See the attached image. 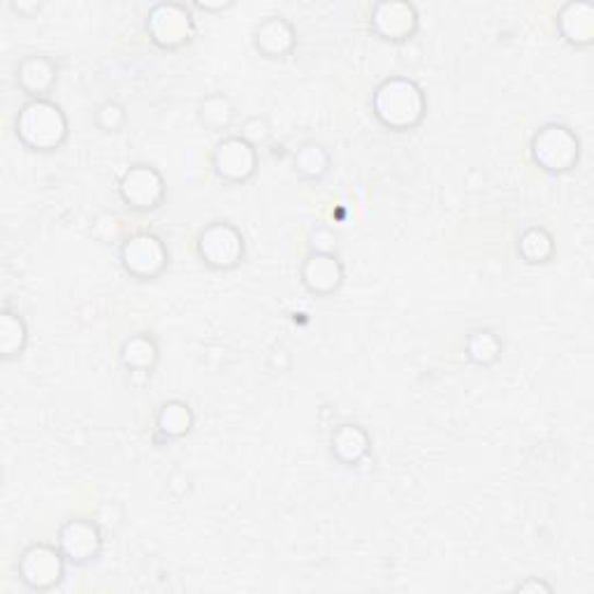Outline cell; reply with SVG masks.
<instances>
[{
	"instance_id": "obj_1",
	"label": "cell",
	"mask_w": 594,
	"mask_h": 594,
	"mask_svg": "<svg viewBox=\"0 0 594 594\" xmlns=\"http://www.w3.org/2000/svg\"><path fill=\"white\" fill-rule=\"evenodd\" d=\"M372 112L384 128L407 133L419 128L427 114V98L411 77L392 75L374 89Z\"/></svg>"
},
{
	"instance_id": "obj_2",
	"label": "cell",
	"mask_w": 594,
	"mask_h": 594,
	"mask_svg": "<svg viewBox=\"0 0 594 594\" xmlns=\"http://www.w3.org/2000/svg\"><path fill=\"white\" fill-rule=\"evenodd\" d=\"M14 130L19 142L31 151H56L68 140L70 124L61 105L49 98L26 101L16 114Z\"/></svg>"
},
{
	"instance_id": "obj_3",
	"label": "cell",
	"mask_w": 594,
	"mask_h": 594,
	"mask_svg": "<svg viewBox=\"0 0 594 594\" xmlns=\"http://www.w3.org/2000/svg\"><path fill=\"white\" fill-rule=\"evenodd\" d=\"M532 161L548 174H567L581 161V140L564 124H546L532 137Z\"/></svg>"
},
{
	"instance_id": "obj_4",
	"label": "cell",
	"mask_w": 594,
	"mask_h": 594,
	"mask_svg": "<svg viewBox=\"0 0 594 594\" xmlns=\"http://www.w3.org/2000/svg\"><path fill=\"white\" fill-rule=\"evenodd\" d=\"M197 259H201L209 270L228 272L240 267L247 255V242L242 230L230 221H212L195 240Z\"/></svg>"
},
{
	"instance_id": "obj_5",
	"label": "cell",
	"mask_w": 594,
	"mask_h": 594,
	"mask_svg": "<svg viewBox=\"0 0 594 594\" xmlns=\"http://www.w3.org/2000/svg\"><path fill=\"white\" fill-rule=\"evenodd\" d=\"M145 31L156 47L176 52L193 43L195 19L184 3H156L147 12Z\"/></svg>"
},
{
	"instance_id": "obj_6",
	"label": "cell",
	"mask_w": 594,
	"mask_h": 594,
	"mask_svg": "<svg viewBox=\"0 0 594 594\" xmlns=\"http://www.w3.org/2000/svg\"><path fill=\"white\" fill-rule=\"evenodd\" d=\"M118 261L133 279L153 282L168 270L170 251L158 235L135 232L118 247Z\"/></svg>"
},
{
	"instance_id": "obj_7",
	"label": "cell",
	"mask_w": 594,
	"mask_h": 594,
	"mask_svg": "<svg viewBox=\"0 0 594 594\" xmlns=\"http://www.w3.org/2000/svg\"><path fill=\"white\" fill-rule=\"evenodd\" d=\"M66 567L68 562L58 546L31 544L19 556L16 573L31 592H49L66 579Z\"/></svg>"
},
{
	"instance_id": "obj_8",
	"label": "cell",
	"mask_w": 594,
	"mask_h": 594,
	"mask_svg": "<svg viewBox=\"0 0 594 594\" xmlns=\"http://www.w3.org/2000/svg\"><path fill=\"white\" fill-rule=\"evenodd\" d=\"M56 546L61 548L70 567H87L101 558L105 546L103 527L91 518H70L58 527Z\"/></svg>"
},
{
	"instance_id": "obj_9",
	"label": "cell",
	"mask_w": 594,
	"mask_h": 594,
	"mask_svg": "<svg viewBox=\"0 0 594 594\" xmlns=\"http://www.w3.org/2000/svg\"><path fill=\"white\" fill-rule=\"evenodd\" d=\"M168 193L165 176L149 163L130 165L118 180V195L135 212H153L163 205Z\"/></svg>"
},
{
	"instance_id": "obj_10",
	"label": "cell",
	"mask_w": 594,
	"mask_h": 594,
	"mask_svg": "<svg viewBox=\"0 0 594 594\" xmlns=\"http://www.w3.org/2000/svg\"><path fill=\"white\" fill-rule=\"evenodd\" d=\"M212 168L228 184H247L259 172V149L240 135H226L212 151Z\"/></svg>"
},
{
	"instance_id": "obj_11",
	"label": "cell",
	"mask_w": 594,
	"mask_h": 594,
	"mask_svg": "<svg viewBox=\"0 0 594 594\" xmlns=\"http://www.w3.org/2000/svg\"><path fill=\"white\" fill-rule=\"evenodd\" d=\"M419 10L411 3H402V0H381L369 14L374 35H379L386 43H407L419 31Z\"/></svg>"
},
{
	"instance_id": "obj_12",
	"label": "cell",
	"mask_w": 594,
	"mask_h": 594,
	"mask_svg": "<svg viewBox=\"0 0 594 594\" xmlns=\"http://www.w3.org/2000/svg\"><path fill=\"white\" fill-rule=\"evenodd\" d=\"M344 263L336 253H316L309 251L307 259L300 267V282L302 286L319 297L334 295L344 286Z\"/></svg>"
},
{
	"instance_id": "obj_13",
	"label": "cell",
	"mask_w": 594,
	"mask_h": 594,
	"mask_svg": "<svg viewBox=\"0 0 594 594\" xmlns=\"http://www.w3.org/2000/svg\"><path fill=\"white\" fill-rule=\"evenodd\" d=\"M253 47L261 56L279 61V58H288L295 52L297 31L284 16H265L253 28Z\"/></svg>"
},
{
	"instance_id": "obj_14",
	"label": "cell",
	"mask_w": 594,
	"mask_h": 594,
	"mask_svg": "<svg viewBox=\"0 0 594 594\" xmlns=\"http://www.w3.org/2000/svg\"><path fill=\"white\" fill-rule=\"evenodd\" d=\"M58 82V66L49 56H26L16 66V84L22 89L28 101H39L47 98Z\"/></svg>"
},
{
	"instance_id": "obj_15",
	"label": "cell",
	"mask_w": 594,
	"mask_h": 594,
	"mask_svg": "<svg viewBox=\"0 0 594 594\" xmlns=\"http://www.w3.org/2000/svg\"><path fill=\"white\" fill-rule=\"evenodd\" d=\"M558 31L571 47L585 49L594 43V5L585 0H571L558 12Z\"/></svg>"
},
{
	"instance_id": "obj_16",
	"label": "cell",
	"mask_w": 594,
	"mask_h": 594,
	"mask_svg": "<svg viewBox=\"0 0 594 594\" xmlns=\"http://www.w3.org/2000/svg\"><path fill=\"white\" fill-rule=\"evenodd\" d=\"M369 450H372V437H369V432L358 423H342V425H336L330 434V453L340 465H346V467L361 465L369 455Z\"/></svg>"
},
{
	"instance_id": "obj_17",
	"label": "cell",
	"mask_w": 594,
	"mask_h": 594,
	"mask_svg": "<svg viewBox=\"0 0 594 594\" xmlns=\"http://www.w3.org/2000/svg\"><path fill=\"white\" fill-rule=\"evenodd\" d=\"M153 427H156V439H163V442L184 439L186 434H191V430L195 427V413L191 404L184 400H168L158 407Z\"/></svg>"
},
{
	"instance_id": "obj_18",
	"label": "cell",
	"mask_w": 594,
	"mask_h": 594,
	"mask_svg": "<svg viewBox=\"0 0 594 594\" xmlns=\"http://www.w3.org/2000/svg\"><path fill=\"white\" fill-rule=\"evenodd\" d=\"M118 361L130 374L149 376L161 361V349L149 332H135L126 336L122 349H118Z\"/></svg>"
},
{
	"instance_id": "obj_19",
	"label": "cell",
	"mask_w": 594,
	"mask_h": 594,
	"mask_svg": "<svg viewBox=\"0 0 594 594\" xmlns=\"http://www.w3.org/2000/svg\"><path fill=\"white\" fill-rule=\"evenodd\" d=\"M518 255L527 265H546L556 255V237L544 226H529L518 235Z\"/></svg>"
},
{
	"instance_id": "obj_20",
	"label": "cell",
	"mask_w": 594,
	"mask_h": 594,
	"mask_svg": "<svg viewBox=\"0 0 594 594\" xmlns=\"http://www.w3.org/2000/svg\"><path fill=\"white\" fill-rule=\"evenodd\" d=\"M332 168L330 151L319 142H305L293 153V170L302 182H321Z\"/></svg>"
},
{
	"instance_id": "obj_21",
	"label": "cell",
	"mask_w": 594,
	"mask_h": 594,
	"mask_svg": "<svg viewBox=\"0 0 594 594\" xmlns=\"http://www.w3.org/2000/svg\"><path fill=\"white\" fill-rule=\"evenodd\" d=\"M28 344V325L24 316L16 311L3 309L0 311V358L5 363L19 358Z\"/></svg>"
},
{
	"instance_id": "obj_22",
	"label": "cell",
	"mask_w": 594,
	"mask_h": 594,
	"mask_svg": "<svg viewBox=\"0 0 594 594\" xmlns=\"http://www.w3.org/2000/svg\"><path fill=\"white\" fill-rule=\"evenodd\" d=\"M502 340L488 328H477L465 336V355L477 367H492L502 358Z\"/></svg>"
},
{
	"instance_id": "obj_23",
	"label": "cell",
	"mask_w": 594,
	"mask_h": 594,
	"mask_svg": "<svg viewBox=\"0 0 594 594\" xmlns=\"http://www.w3.org/2000/svg\"><path fill=\"white\" fill-rule=\"evenodd\" d=\"M197 118L209 133H224L232 128L237 118V107L226 93H209L197 105Z\"/></svg>"
},
{
	"instance_id": "obj_24",
	"label": "cell",
	"mask_w": 594,
	"mask_h": 594,
	"mask_svg": "<svg viewBox=\"0 0 594 594\" xmlns=\"http://www.w3.org/2000/svg\"><path fill=\"white\" fill-rule=\"evenodd\" d=\"M128 122V112L122 103L107 101L95 110V126L103 133H118Z\"/></svg>"
},
{
	"instance_id": "obj_25",
	"label": "cell",
	"mask_w": 594,
	"mask_h": 594,
	"mask_svg": "<svg viewBox=\"0 0 594 594\" xmlns=\"http://www.w3.org/2000/svg\"><path fill=\"white\" fill-rule=\"evenodd\" d=\"M240 137H244L249 145H253L255 149H259L272 137V126H270L267 118L261 116V114L247 116L242 122V128H240Z\"/></svg>"
},
{
	"instance_id": "obj_26",
	"label": "cell",
	"mask_w": 594,
	"mask_h": 594,
	"mask_svg": "<svg viewBox=\"0 0 594 594\" xmlns=\"http://www.w3.org/2000/svg\"><path fill=\"white\" fill-rule=\"evenodd\" d=\"M309 251L316 253H336V235L334 230L319 226L313 228L309 235Z\"/></svg>"
},
{
	"instance_id": "obj_27",
	"label": "cell",
	"mask_w": 594,
	"mask_h": 594,
	"mask_svg": "<svg viewBox=\"0 0 594 594\" xmlns=\"http://www.w3.org/2000/svg\"><path fill=\"white\" fill-rule=\"evenodd\" d=\"M516 592H532V594L544 592V594H550L552 587H550L546 581H541V579H537V576H532V579H525L523 583H518V585H516Z\"/></svg>"
},
{
	"instance_id": "obj_28",
	"label": "cell",
	"mask_w": 594,
	"mask_h": 594,
	"mask_svg": "<svg viewBox=\"0 0 594 594\" xmlns=\"http://www.w3.org/2000/svg\"><path fill=\"white\" fill-rule=\"evenodd\" d=\"M235 3H195L197 10H205V12H224L228 8H232Z\"/></svg>"
}]
</instances>
